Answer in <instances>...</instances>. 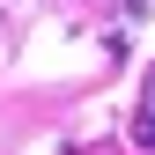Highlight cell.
<instances>
[{
  "instance_id": "cell-1",
  "label": "cell",
  "mask_w": 155,
  "mask_h": 155,
  "mask_svg": "<svg viewBox=\"0 0 155 155\" xmlns=\"http://www.w3.org/2000/svg\"><path fill=\"white\" fill-rule=\"evenodd\" d=\"M133 148L155 155V74H148V89H140V111H133Z\"/></svg>"
},
{
  "instance_id": "cell-2",
  "label": "cell",
  "mask_w": 155,
  "mask_h": 155,
  "mask_svg": "<svg viewBox=\"0 0 155 155\" xmlns=\"http://www.w3.org/2000/svg\"><path fill=\"white\" fill-rule=\"evenodd\" d=\"M67 155H74V148H67Z\"/></svg>"
}]
</instances>
